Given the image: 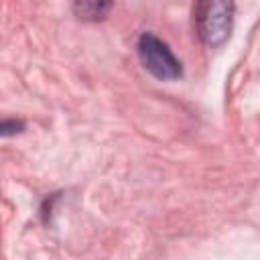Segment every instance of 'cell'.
Masks as SVG:
<instances>
[{
  "label": "cell",
  "instance_id": "4",
  "mask_svg": "<svg viewBox=\"0 0 260 260\" xmlns=\"http://www.w3.org/2000/svg\"><path fill=\"white\" fill-rule=\"evenodd\" d=\"M24 128V124L20 122V120H4L2 122V126H0V130H2V136H10V134H16V132H20Z\"/></svg>",
  "mask_w": 260,
  "mask_h": 260
},
{
  "label": "cell",
  "instance_id": "2",
  "mask_svg": "<svg viewBox=\"0 0 260 260\" xmlns=\"http://www.w3.org/2000/svg\"><path fill=\"white\" fill-rule=\"evenodd\" d=\"M138 57L148 73H152L160 81H173L183 75L181 61L169 49L165 41H160L152 32H144L138 39Z\"/></svg>",
  "mask_w": 260,
  "mask_h": 260
},
{
  "label": "cell",
  "instance_id": "1",
  "mask_svg": "<svg viewBox=\"0 0 260 260\" xmlns=\"http://www.w3.org/2000/svg\"><path fill=\"white\" fill-rule=\"evenodd\" d=\"M234 0H199L197 30L207 47H221L230 39L234 26Z\"/></svg>",
  "mask_w": 260,
  "mask_h": 260
},
{
  "label": "cell",
  "instance_id": "3",
  "mask_svg": "<svg viewBox=\"0 0 260 260\" xmlns=\"http://www.w3.org/2000/svg\"><path fill=\"white\" fill-rule=\"evenodd\" d=\"M114 0H73V10L81 20H102L108 16Z\"/></svg>",
  "mask_w": 260,
  "mask_h": 260
}]
</instances>
